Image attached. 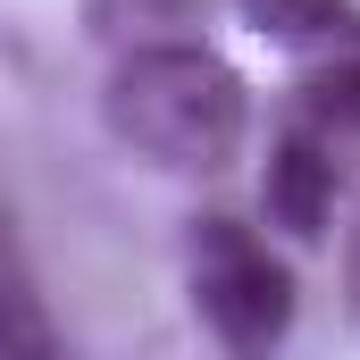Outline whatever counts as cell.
I'll return each mask as SVG.
<instances>
[{"instance_id":"2","label":"cell","mask_w":360,"mask_h":360,"mask_svg":"<svg viewBox=\"0 0 360 360\" xmlns=\"http://www.w3.org/2000/svg\"><path fill=\"white\" fill-rule=\"evenodd\" d=\"M184 293H193V319L218 335L226 360H269L293 335V310H302L293 269L226 210L184 226Z\"/></svg>"},{"instance_id":"1","label":"cell","mask_w":360,"mask_h":360,"mask_svg":"<svg viewBox=\"0 0 360 360\" xmlns=\"http://www.w3.org/2000/svg\"><path fill=\"white\" fill-rule=\"evenodd\" d=\"M101 117L134 160L168 176H218L252 134V84L201 42H151L109 68Z\"/></svg>"},{"instance_id":"3","label":"cell","mask_w":360,"mask_h":360,"mask_svg":"<svg viewBox=\"0 0 360 360\" xmlns=\"http://www.w3.org/2000/svg\"><path fill=\"white\" fill-rule=\"evenodd\" d=\"M293 126L344 143L360 134V8L344 0L319 34L293 42Z\"/></svg>"},{"instance_id":"7","label":"cell","mask_w":360,"mask_h":360,"mask_svg":"<svg viewBox=\"0 0 360 360\" xmlns=\"http://www.w3.org/2000/svg\"><path fill=\"white\" fill-rule=\"evenodd\" d=\"M344 310H352V327H360V226H352V243H344Z\"/></svg>"},{"instance_id":"4","label":"cell","mask_w":360,"mask_h":360,"mask_svg":"<svg viewBox=\"0 0 360 360\" xmlns=\"http://www.w3.org/2000/svg\"><path fill=\"white\" fill-rule=\"evenodd\" d=\"M335 143L310 134V126H285L269 143V168H260V201H269V226H285L293 243H319L327 218H335Z\"/></svg>"},{"instance_id":"5","label":"cell","mask_w":360,"mask_h":360,"mask_svg":"<svg viewBox=\"0 0 360 360\" xmlns=\"http://www.w3.org/2000/svg\"><path fill=\"white\" fill-rule=\"evenodd\" d=\"M0 360H76V344L59 335L42 285L25 269V243L8 235V218H0Z\"/></svg>"},{"instance_id":"6","label":"cell","mask_w":360,"mask_h":360,"mask_svg":"<svg viewBox=\"0 0 360 360\" xmlns=\"http://www.w3.org/2000/svg\"><path fill=\"white\" fill-rule=\"evenodd\" d=\"M335 8H344V0H235V17H243L252 34H269V42H285V51H293L302 34H319V25H327Z\"/></svg>"}]
</instances>
